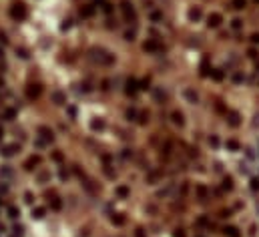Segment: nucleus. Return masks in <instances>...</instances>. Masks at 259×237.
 Wrapping results in <instances>:
<instances>
[{"mask_svg":"<svg viewBox=\"0 0 259 237\" xmlns=\"http://www.w3.org/2000/svg\"><path fill=\"white\" fill-rule=\"evenodd\" d=\"M52 159H54V161H58V163H62V155L58 153V151H54V153H52Z\"/></svg>","mask_w":259,"mask_h":237,"instance_id":"nucleus-31","label":"nucleus"},{"mask_svg":"<svg viewBox=\"0 0 259 237\" xmlns=\"http://www.w3.org/2000/svg\"><path fill=\"white\" fill-rule=\"evenodd\" d=\"M173 123H175V125L177 127H183L185 125V118H183V113H179V111H175V113H173Z\"/></svg>","mask_w":259,"mask_h":237,"instance_id":"nucleus-8","label":"nucleus"},{"mask_svg":"<svg viewBox=\"0 0 259 237\" xmlns=\"http://www.w3.org/2000/svg\"><path fill=\"white\" fill-rule=\"evenodd\" d=\"M257 209H259V203H257Z\"/></svg>","mask_w":259,"mask_h":237,"instance_id":"nucleus-43","label":"nucleus"},{"mask_svg":"<svg viewBox=\"0 0 259 237\" xmlns=\"http://www.w3.org/2000/svg\"><path fill=\"white\" fill-rule=\"evenodd\" d=\"M4 115H6V118H8V121H10V118L14 117V111H6V113H4Z\"/></svg>","mask_w":259,"mask_h":237,"instance_id":"nucleus-36","label":"nucleus"},{"mask_svg":"<svg viewBox=\"0 0 259 237\" xmlns=\"http://www.w3.org/2000/svg\"><path fill=\"white\" fill-rule=\"evenodd\" d=\"M137 91V80H129L127 83V92H135Z\"/></svg>","mask_w":259,"mask_h":237,"instance_id":"nucleus-22","label":"nucleus"},{"mask_svg":"<svg viewBox=\"0 0 259 237\" xmlns=\"http://www.w3.org/2000/svg\"><path fill=\"white\" fill-rule=\"evenodd\" d=\"M201 73L203 74H209V62H207V58L201 62Z\"/></svg>","mask_w":259,"mask_h":237,"instance_id":"nucleus-25","label":"nucleus"},{"mask_svg":"<svg viewBox=\"0 0 259 237\" xmlns=\"http://www.w3.org/2000/svg\"><path fill=\"white\" fill-rule=\"evenodd\" d=\"M117 195L118 197H129V187H125V185L117 187Z\"/></svg>","mask_w":259,"mask_h":237,"instance_id":"nucleus-16","label":"nucleus"},{"mask_svg":"<svg viewBox=\"0 0 259 237\" xmlns=\"http://www.w3.org/2000/svg\"><path fill=\"white\" fill-rule=\"evenodd\" d=\"M221 22H223V16L219 14V12H213V14L207 16V26L209 28H217Z\"/></svg>","mask_w":259,"mask_h":237,"instance_id":"nucleus-4","label":"nucleus"},{"mask_svg":"<svg viewBox=\"0 0 259 237\" xmlns=\"http://www.w3.org/2000/svg\"><path fill=\"white\" fill-rule=\"evenodd\" d=\"M52 99H54V103H56V105H60V103H65V96H62V95H60V92H54V95H52Z\"/></svg>","mask_w":259,"mask_h":237,"instance_id":"nucleus-24","label":"nucleus"},{"mask_svg":"<svg viewBox=\"0 0 259 237\" xmlns=\"http://www.w3.org/2000/svg\"><path fill=\"white\" fill-rule=\"evenodd\" d=\"M143 50H147V52H155L157 50V44L153 40H149V42H145V44H143Z\"/></svg>","mask_w":259,"mask_h":237,"instance_id":"nucleus-14","label":"nucleus"},{"mask_svg":"<svg viewBox=\"0 0 259 237\" xmlns=\"http://www.w3.org/2000/svg\"><path fill=\"white\" fill-rule=\"evenodd\" d=\"M8 213H10V217H16V215H18V209H16V207H10Z\"/></svg>","mask_w":259,"mask_h":237,"instance_id":"nucleus-32","label":"nucleus"},{"mask_svg":"<svg viewBox=\"0 0 259 237\" xmlns=\"http://www.w3.org/2000/svg\"><path fill=\"white\" fill-rule=\"evenodd\" d=\"M0 135H2V131H0Z\"/></svg>","mask_w":259,"mask_h":237,"instance_id":"nucleus-44","label":"nucleus"},{"mask_svg":"<svg viewBox=\"0 0 259 237\" xmlns=\"http://www.w3.org/2000/svg\"><path fill=\"white\" fill-rule=\"evenodd\" d=\"M225 145H227V149H231V151H237V149H239V143H237L235 139H229Z\"/></svg>","mask_w":259,"mask_h":237,"instance_id":"nucleus-18","label":"nucleus"},{"mask_svg":"<svg viewBox=\"0 0 259 237\" xmlns=\"http://www.w3.org/2000/svg\"><path fill=\"white\" fill-rule=\"evenodd\" d=\"M209 143H211V145H213V147H217V145H219V139H217V137H215V135H213V137L209 139Z\"/></svg>","mask_w":259,"mask_h":237,"instance_id":"nucleus-33","label":"nucleus"},{"mask_svg":"<svg viewBox=\"0 0 259 237\" xmlns=\"http://www.w3.org/2000/svg\"><path fill=\"white\" fill-rule=\"evenodd\" d=\"M103 10H105V12H111V4L105 2V4H103Z\"/></svg>","mask_w":259,"mask_h":237,"instance_id":"nucleus-37","label":"nucleus"},{"mask_svg":"<svg viewBox=\"0 0 259 237\" xmlns=\"http://www.w3.org/2000/svg\"><path fill=\"white\" fill-rule=\"evenodd\" d=\"M10 14H12V18L24 20V18H26V6H24V4H14L12 10H10Z\"/></svg>","mask_w":259,"mask_h":237,"instance_id":"nucleus-3","label":"nucleus"},{"mask_svg":"<svg viewBox=\"0 0 259 237\" xmlns=\"http://www.w3.org/2000/svg\"><path fill=\"white\" fill-rule=\"evenodd\" d=\"M40 92H42L40 84H30V87L26 88V95H28V99H38V96H40Z\"/></svg>","mask_w":259,"mask_h":237,"instance_id":"nucleus-5","label":"nucleus"},{"mask_svg":"<svg viewBox=\"0 0 259 237\" xmlns=\"http://www.w3.org/2000/svg\"><path fill=\"white\" fill-rule=\"evenodd\" d=\"M92 12H95V8H92L91 4H87V6L80 8V16H84V18H87V16H92Z\"/></svg>","mask_w":259,"mask_h":237,"instance_id":"nucleus-13","label":"nucleus"},{"mask_svg":"<svg viewBox=\"0 0 259 237\" xmlns=\"http://www.w3.org/2000/svg\"><path fill=\"white\" fill-rule=\"evenodd\" d=\"M113 223L114 225H123V223H125V217H121V215H113Z\"/></svg>","mask_w":259,"mask_h":237,"instance_id":"nucleus-23","label":"nucleus"},{"mask_svg":"<svg viewBox=\"0 0 259 237\" xmlns=\"http://www.w3.org/2000/svg\"><path fill=\"white\" fill-rule=\"evenodd\" d=\"M183 95H185V99L187 101H189V103H197V92H195V91H191V88H187V91L183 92Z\"/></svg>","mask_w":259,"mask_h":237,"instance_id":"nucleus-10","label":"nucleus"},{"mask_svg":"<svg viewBox=\"0 0 259 237\" xmlns=\"http://www.w3.org/2000/svg\"><path fill=\"white\" fill-rule=\"evenodd\" d=\"M199 18H201V8H191L189 10V20L191 22H197Z\"/></svg>","mask_w":259,"mask_h":237,"instance_id":"nucleus-9","label":"nucleus"},{"mask_svg":"<svg viewBox=\"0 0 259 237\" xmlns=\"http://www.w3.org/2000/svg\"><path fill=\"white\" fill-rule=\"evenodd\" d=\"M175 237H185V233L183 231H175Z\"/></svg>","mask_w":259,"mask_h":237,"instance_id":"nucleus-41","label":"nucleus"},{"mask_svg":"<svg viewBox=\"0 0 259 237\" xmlns=\"http://www.w3.org/2000/svg\"><path fill=\"white\" fill-rule=\"evenodd\" d=\"M32 215H34L36 219H40L42 215H44V209H42V207H36V209H34V213H32Z\"/></svg>","mask_w":259,"mask_h":237,"instance_id":"nucleus-28","label":"nucleus"},{"mask_svg":"<svg viewBox=\"0 0 259 237\" xmlns=\"http://www.w3.org/2000/svg\"><path fill=\"white\" fill-rule=\"evenodd\" d=\"M231 26H233V28H235V30H239V28H241V26H243V22H241V20H239V18H233V22H231Z\"/></svg>","mask_w":259,"mask_h":237,"instance_id":"nucleus-27","label":"nucleus"},{"mask_svg":"<svg viewBox=\"0 0 259 237\" xmlns=\"http://www.w3.org/2000/svg\"><path fill=\"white\" fill-rule=\"evenodd\" d=\"M231 6H233V8H237V10H241V8L247 6V0H233Z\"/></svg>","mask_w":259,"mask_h":237,"instance_id":"nucleus-15","label":"nucleus"},{"mask_svg":"<svg viewBox=\"0 0 259 237\" xmlns=\"http://www.w3.org/2000/svg\"><path fill=\"white\" fill-rule=\"evenodd\" d=\"M251 191H259V179H257V177H253V179H251Z\"/></svg>","mask_w":259,"mask_h":237,"instance_id":"nucleus-26","label":"nucleus"},{"mask_svg":"<svg viewBox=\"0 0 259 237\" xmlns=\"http://www.w3.org/2000/svg\"><path fill=\"white\" fill-rule=\"evenodd\" d=\"M91 54H92V58H95L96 62H100V65H113L114 62V56L111 52H107V50H103V48H92Z\"/></svg>","mask_w":259,"mask_h":237,"instance_id":"nucleus-1","label":"nucleus"},{"mask_svg":"<svg viewBox=\"0 0 259 237\" xmlns=\"http://www.w3.org/2000/svg\"><path fill=\"white\" fill-rule=\"evenodd\" d=\"M233 78H235V83H241V80H243V77H241V74H235Z\"/></svg>","mask_w":259,"mask_h":237,"instance_id":"nucleus-39","label":"nucleus"},{"mask_svg":"<svg viewBox=\"0 0 259 237\" xmlns=\"http://www.w3.org/2000/svg\"><path fill=\"white\" fill-rule=\"evenodd\" d=\"M211 77H213L215 80H223L225 74H223V70H221V69H215V70H211Z\"/></svg>","mask_w":259,"mask_h":237,"instance_id":"nucleus-17","label":"nucleus"},{"mask_svg":"<svg viewBox=\"0 0 259 237\" xmlns=\"http://www.w3.org/2000/svg\"><path fill=\"white\" fill-rule=\"evenodd\" d=\"M14 151H16V145H10V147H6V149L2 151V155L4 157H10V155H14Z\"/></svg>","mask_w":259,"mask_h":237,"instance_id":"nucleus-21","label":"nucleus"},{"mask_svg":"<svg viewBox=\"0 0 259 237\" xmlns=\"http://www.w3.org/2000/svg\"><path fill=\"white\" fill-rule=\"evenodd\" d=\"M91 127H92V129H103L105 123H103V121H92V125H91Z\"/></svg>","mask_w":259,"mask_h":237,"instance_id":"nucleus-30","label":"nucleus"},{"mask_svg":"<svg viewBox=\"0 0 259 237\" xmlns=\"http://www.w3.org/2000/svg\"><path fill=\"white\" fill-rule=\"evenodd\" d=\"M137 237H145V233H143V229H137V233H135Z\"/></svg>","mask_w":259,"mask_h":237,"instance_id":"nucleus-40","label":"nucleus"},{"mask_svg":"<svg viewBox=\"0 0 259 237\" xmlns=\"http://www.w3.org/2000/svg\"><path fill=\"white\" fill-rule=\"evenodd\" d=\"M38 163H40V159H38V157H30L26 161V169H34V165H38Z\"/></svg>","mask_w":259,"mask_h":237,"instance_id":"nucleus-19","label":"nucleus"},{"mask_svg":"<svg viewBox=\"0 0 259 237\" xmlns=\"http://www.w3.org/2000/svg\"><path fill=\"white\" fill-rule=\"evenodd\" d=\"M195 193H197L199 201H207V197H209V191H207L205 185H197V187H195Z\"/></svg>","mask_w":259,"mask_h":237,"instance_id":"nucleus-6","label":"nucleus"},{"mask_svg":"<svg viewBox=\"0 0 259 237\" xmlns=\"http://www.w3.org/2000/svg\"><path fill=\"white\" fill-rule=\"evenodd\" d=\"M257 70H259V60H257Z\"/></svg>","mask_w":259,"mask_h":237,"instance_id":"nucleus-42","label":"nucleus"},{"mask_svg":"<svg viewBox=\"0 0 259 237\" xmlns=\"http://www.w3.org/2000/svg\"><path fill=\"white\" fill-rule=\"evenodd\" d=\"M255 2H259V0H255Z\"/></svg>","mask_w":259,"mask_h":237,"instance_id":"nucleus-45","label":"nucleus"},{"mask_svg":"<svg viewBox=\"0 0 259 237\" xmlns=\"http://www.w3.org/2000/svg\"><path fill=\"white\" fill-rule=\"evenodd\" d=\"M251 42H255V44H259V32H255V34H251Z\"/></svg>","mask_w":259,"mask_h":237,"instance_id":"nucleus-34","label":"nucleus"},{"mask_svg":"<svg viewBox=\"0 0 259 237\" xmlns=\"http://www.w3.org/2000/svg\"><path fill=\"white\" fill-rule=\"evenodd\" d=\"M121 10H123V16H125L127 22H135L137 20V14H135V8L129 0H123L121 2Z\"/></svg>","mask_w":259,"mask_h":237,"instance_id":"nucleus-2","label":"nucleus"},{"mask_svg":"<svg viewBox=\"0 0 259 237\" xmlns=\"http://www.w3.org/2000/svg\"><path fill=\"white\" fill-rule=\"evenodd\" d=\"M227 123H229L231 127H239V125H241L239 115H237L235 111H229V113H227Z\"/></svg>","mask_w":259,"mask_h":237,"instance_id":"nucleus-7","label":"nucleus"},{"mask_svg":"<svg viewBox=\"0 0 259 237\" xmlns=\"http://www.w3.org/2000/svg\"><path fill=\"white\" fill-rule=\"evenodd\" d=\"M151 18H153V20H159V18H161V14H157V12H153V14H151Z\"/></svg>","mask_w":259,"mask_h":237,"instance_id":"nucleus-38","label":"nucleus"},{"mask_svg":"<svg viewBox=\"0 0 259 237\" xmlns=\"http://www.w3.org/2000/svg\"><path fill=\"white\" fill-rule=\"evenodd\" d=\"M127 117H129V118H135V117H137V111H135V109H131V111L127 113Z\"/></svg>","mask_w":259,"mask_h":237,"instance_id":"nucleus-35","label":"nucleus"},{"mask_svg":"<svg viewBox=\"0 0 259 237\" xmlns=\"http://www.w3.org/2000/svg\"><path fill=\"white\" fill-rule=\"evenodd\" d=\"M223 233L229 235V237H241V233H239V229H237V227H225Z\"/></svg>","mask_w":259,"mask_h":237,"instance_id":"nucleus-11","label":"nucleus"},{"mask_svg":"<svg viewBox=\"0 0 259 237\" xmlns=\"http://www.w3.org/2000/svg\"><path fill=\"white\" fill-rule=\"evenodd\" d=\"M223 189H227V191H231V189H233V179H231V177H225V179H223Z\"/></svg>","mask_w":259,"mask_h":237,"instance_id":"nucleus-20","label":"nucleus"},{"mask_svg":"<svg viewBox=\"0 0 259 237\" xmlns=\"http://www.w3.org/2000/svg\"><path fill=\"white\" fill-rule=\"evenodd\" d=\"M60 207H62L60 199H56V197H54V199H52V209H60Z\"/></svg>","mask_w":259,"mask_h":237,"instance_id":"nucleus-29","label":"nucleus"},{"mask_svg":"<svg viewBox=\"0 0 259 237\" xmlns=\"http://www.w3.org/2000/svg\"><path fill=\"white\" fill-rule=\"evenodd\" d=\"M38 133H40L42 137L46 139V141H52V131H50V129H46V127H40V129H38Z\"/></svg>","mask_w":259,"mask_h":237,"instance_id":"nucleus-12","label":"nucleus"}]
</instances>
